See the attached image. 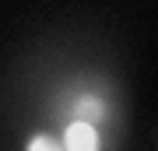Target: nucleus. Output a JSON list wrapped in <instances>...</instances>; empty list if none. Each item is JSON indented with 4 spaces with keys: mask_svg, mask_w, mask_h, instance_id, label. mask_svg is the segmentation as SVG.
I'll list each match as a JSON object with an SVG mask.
<instances>
[{
    "mask_svg": "<svg viewBox=\"0 0 158 151\" xmlns=\"http://www.w3.org/2000/svg\"><path fill=\"white\" fill-rule=\"evenodd\" d=\"M63 148L67 151H98V127L95 123H85V120H70L63 127Z\"/></svg>",
    "mask_w": 158,
    "mask_h": 151,
    "instance_id": "nucleus-1",
    "label": "nucleus"
},
{
    "mask_svg": "<svg viewBox=\"0 0 158 151\" xmlns=\"http://www.w3.org/2000/svg\"><path fill=\"white\" fill-rule=\"evenodd\" d=\"M70 112H74V120H85V123H106L109 120V102L102 99V95H91V91H85V95H77L70 102Z\"/></svg>",
    "mask_w": 158,
    "mask_h": 151,
    "instance_id": "nucleus-2",
    "label": "nucleus"
},
{
    "mask_svg": "<svg viewBox=\"0 0 158 151\" xmlns=\"http://www.w3.org/2000/svg\"><path fill=\"white\" fill-rule=\"evenodd\" d=\"M25 151H67V148H63V141L53 137V134H32Z\"/></svg>",
    "mask_w": 158,
    "mask_h": 151,
    "instance_id": "nucleus-3",
    "label": "nucleus"
}]
</instances>
